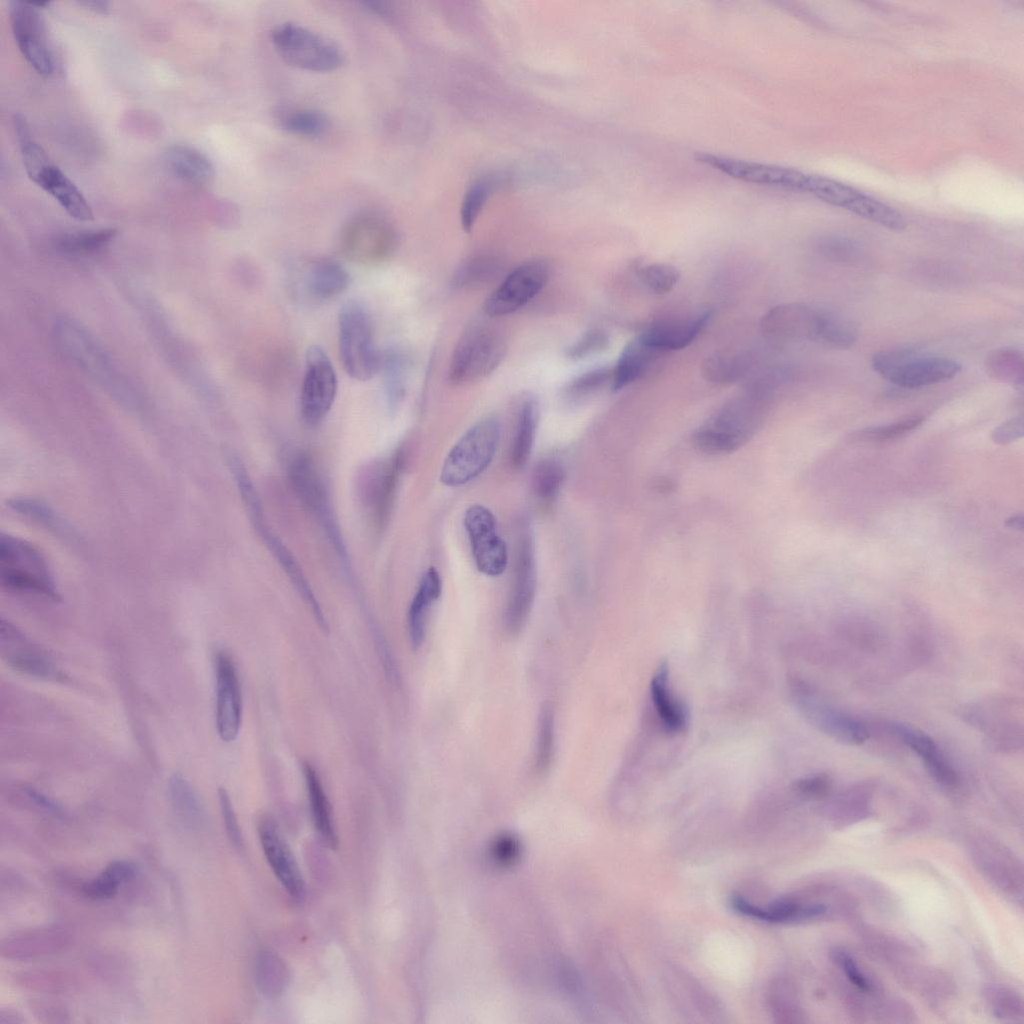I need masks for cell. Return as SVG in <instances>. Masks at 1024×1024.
Here are the masks:
<instances>
[{
	"mask_svg": "<svg viewBox=\"0 0 1024 1024\" xmlns=\"http://www.w3.org/2000/svg\"><path fill=\"white\" fill-rule=\"evenodd\" d=\"M50 194L60 206L79 221L93 219L92 209L78 187L53 163L33 181Z\"/></svg>",
	"mask_w": 1024,
	"mask_h": 1024,
	"instance_id": "484cf974",
	"label": "cell"
},
{
	"mask_svg": "<svg viewBox=\"0 0 1024 1024\" xmlns=\"http://www.w3.org/2000/svg\"><path fill=\"white\" fill-rule=\"evenodd\" d=\"M15 983L24 989L49 994L67 993L76 984L68 972L55 969L23 971L15 975Z\"/></svg>",
	"mask_w": 1024,
	"mask_h": 1024,
	"instance_id": "ab89813d",
	"label": "cell"
},
{
	"mask_svg": "<svg viewBox=\"0 0 1024 1024\" xmlns=\"http://www.w3.org/2000/svg\"><path fill=\"white\" fill-rule=\"evenodd\" d=\"M337 393V376L326 352L317 345L308 348L300 396L301 414L311 426L319 424L331 409Z\"/></svg>",
	"mask_w": 1024,
	"mask_h": 1024,
	"instance_id": "8fae6325",
	"label": "cell"
},
{
	"mask_svg": "<svg viewBox=\"0 0 1024 1024\" xmlns=\"http://www.w3.org/2000/svg\"><path fill=\"white\" fill-rule=\"evenodd\" d=\"M1023 435V417L1015 416L1001 425H999L992 432V439L998 444H1007L1012 442Z\"/></svg>",
	"mask_w": 1024,
	"mask_h": 1024,
	"instance_id": "9f6ffc18",
	"label": "cell"
},
{
	"mask_svg": "<svg viewBox=\"0 0 1024 1024\" xmlns=\"http://www.w3.org/2000/svg\"><path fill=\"white\" fill-rule=\"evenodd\" d=\"M290 478L300 498L319 516L333 542L341 540L332 518L325 487L313 463L306 456L295 458L290 464Z\"/></svg>",
	"mask_w": 1024,
	"mask_h": 1024,
	"instance_id": "d4e9b609",
	"label": "cell"
},
{
	"mask_svg": "<svg viewBox=\"0 0 1024 1024\" xmlns=\"http://www.w3.org/2000/svg\"><path fill=\"white\" fill-rule=\"evenodd\" d=\"M398 245L393 225L375 213H361L344 225L340 235L343 254L353 262L376 265L389 259Z\"/></svg>",
	"mask_w": 1024,
	"mask_h": 1024,
	"instance_id": "ba28073f",
	"label": "cell"
},
{
	"mask_svg": "<svg viewBox=\"0 0 1024 1024\" xmlns=\"http://www.w3.org/2000/svg\"><path fill=\"white\" fill-rule=\"evenodd\" d=\"M463 522L477 569L487 576L501 575L507 567L508 554L493 513L483 505H471Z\"/></svg>",
	"mask_w": 1024,
	"mask_h": 1024,
	"instance_id": "4fadbf2b",
	"label": "cell"
},
{
	"mask_svg": "<svg viewBox=\"0 0 1024 1024\" xmlns=\"http://www.w3.org/2000/svg\"><path fill=\"white\" fill-rule=\"evenodd\" d=\"M339 354L346 373L356 380H369L381 366L370 314L360 302H347L340 311Z\"/></svg>",
	"mask_w": 1024,
	"mask_h": 1024,
	"instance_id": "5b68a950",
	"label": "cell"
},
{
	"mask_svg": "<svg viewBox=\"0 0 1024 1024\" xmlns=\"http://www.w3.org/2000/svg\"><path fill=\"white\" fill-rule=\"evenodd\" d=\"M828 787L829 782L825 775L805 779L798 784V788L801 791L814 795L825 793L828 790Z\"/></svg>",
	"mask_w": 1024,
	"mask_h": 1024,
	"instance_id": "91938a15",
	"label": "cell"
},
{
	"mask_svg": "<svg viewBox=\"0 0 1024 1024\" xmlns=\"http://www.w3.org/2000/svg\"><path fill=\"white\" fill-rule=\"evenodd\" d=\"M302 769L314 825L326 845L336 848L338 846V837L334 827L331 806L319 775L308 762L303 763Z\"/></svg>",
	"mask_w": 1024,
	"mask_h": 1024,
	"instance_id": "4dcf8cb0",
	"label": "cell"
},
{
	"mask_svg": "<svg viewBox=\"0 0 1024 1024\" xmlns=\"http://www.w3.org/2000/svg\"><path fill=\"white\" fill-rule=\"evenodd\" d=\"M495 184L496 181L492 177H484L473 183L466 192L460 210V221L464 231L472 230Z\"/></svg>",
	"mask_w": 1024,
	"mask_h": 1024,
	"instance_id": "7dc6e473",
	"label": "cell"
},
{
	"mask_svg": "<svg viewBox=\"0 0 1024 1024\" xmlns=\"http://www.w3.org/2000/svg\"><path fill=\"white\" fill-rule=\"evenodd\" d=\"M695 159L739 180L790 190L804 191L808 176V174L793 168L709 153H698Z\"/></svg>",
	"mask_w": 1024,
	"mask_h": 1024,
	"instance_id": "d6986e66",
	"label": "cell"
},
{
	"mask_svg": "<svg viewBox=\"0 0 1024 1024\" xmlns=\"http://www.w3.org/2000/svg\"><path fill=\"white\" fill-rule=\"evenodd\" d=\"M115 235L116 230L112 228L66 233L56 239L55 245L67 254L87 255L104 248Z\"/></svg>",
	"mask_w": 1024,
	"mask_h": 1024,
	"instance_id": "b9f144b4",
	"label": "cell"
},
{
	"mask_svg": "<svg viewBox=\"0 0 1024 1024\" xmlns=\"http://www.w3.org/2000/svg\"><path fill=\"white\" fill-rule=\"evenodd\" d=\"M1023 356L1014 348L1005 347L991 351L987 358V371L991 377L1012 384L1023 390Z\"/></svg>",
	"mask_w": 1024,
	"mask_h": 1024,
	"instance_id": "60d3db41",
	"label": "cell"
},
{
	"mask_svg": "<svg viewBox=\"0 0 1024 1024\" xmlns=\"http://www.w3.org/2000/svg\"><path fill=\"white\" fill-rule=\"evenodd\" d=\"M501 436L497 418H484L471 426L447 454L440 481L460 487L479 476L492 462Z\"/></svg>",
	"mask_w": 1024,
	"mask_h": 1024,
	"instance_id": "7a4b0ae2",
	"label": "cell"
},
{
	"mask_svg": "<svg viewBox=\"0 0 1024 1024\" xmlns=\"http://www.w3.org/2000/svg\"><path fill=\"white\" fill-rule=\"evenodd\" d=\"M0 578L8 590L59 599L50 568L42 553L31 543L9 535L0 537Z\"/></svg>",
	"mask_w": 1024,
	"mask_h": 1024,
	"instance_id": "6da1fadb",
	"label": "cell"
},
{
	"mask_svg": "<svg viewBox=\"0 0 1024 1024\" xmlns=\"http://www.w3.org/2000/svg\"><path fill=\"white\" fill-rule=\"evenodd\" d=\"M262 850L274 875L290 898L301 902L305 897V884L295 861L275 821L263 817L258 824Z\"/></svg>",
	"mask_w": 1024,
	"mask_h": 1024,
	"instance_id": "7402d4cb",
	"label": "cell"
},
{
	"mask_svg": "<svg viewBox=\"0 0 1024 1024\" xmlns=\"http://www.w3.org/2000/svg\"><path fill=\"white\" fill-rule=\"evenodd\" d=\"M78 3L81 6H84L85 8H87L89 10H92V11H94L96 13L106 14L108 12V10H109V3L107 1H101V0H92V1H90V0H85V1H80Z\"/></svg>",
	"mask_w": 1024,
	"mask_h": 1024,
	"instance_id": "6125c7cd",
	"label": "cell"
},
{
	"mask_svg": "<svg viewBox=\"0 0 1024 1024\" xmlns=\"http://www.w3.org/2000/svg\"><path fill=\"white\" fill-rule=\"evenodd\" d=\"M668 668L660 665L652 677L650 694L655 711L666 730L675 733L687 724L685 708L671 694L668 685Z\"/></svg>",
	"mask_w": 1024,
	"mask_h": 1024,
	"instance_id": "d6a6232c",
	"label": "cell"
},
{
	"mask_svg": "<svg viewBox=\"0 0 1024 1024\" xmlns=\"http://www.w3.org/2000/svg\"><path fill=\"white\" fill-rule=\"evenodd\" d=\"M711 317L704 311L685 317H669L649 324L637 337L658 352L687 347L699 335Z\"/></svg>",
	"mask_w": 1024,
	"mask_h": 1024,
	"instance_id": "603a6c76",
	"label": "cell"
},
{
	"mask_svg": "<svg viewBox=\"0 0 1024 1024\" xmlns=\"http://www.w3.org/2000/svg\"><path fill=\"white\" fill-rule=\"evenodd\" d=\"M72 940L71 931L62 925L28 928L4 937L0 943V954L10 961H33L65 951Z\"/></svg>",
	"mask_w": 1024,
	"mask_h": 1024,
	"instance_id": "44dd1931",
	"label": "cell"
},
{
	"mask_svg": "<svg viewBox=\"0 0 1024 1024\" xmlns=\"http://www.w3.org/2000/svg\"><path fill=\"white\" fill-rule=\"evenodd\" d=\"M827 309L804 303H787L771 308L763 317L764 332L783 340L820 342Z\"/></svg>",
	"mask_w": 1024,
	"mask_h": 1024,
	"instance_id": "ffe728a7",
	"label": "cell"
},
{
	"mask_svg": "<svg viewBox=\"0 0 1024 1024\" xmlns=\"http://www.w3.org/2000/svg\"><path fill=\"white\" fill-rule=\"evenodd\" d=\"M612 369L599 367L575 377L569 381L564 389L565 396L572 399L586 397L606 384H611Z\"/></svg>",
	"mask_w": 1024,
	"mask_h": 1024,
	"instance_id": "681fc988",
	"label": "cell"
},
{
	"mask_svg": "<svg viewBox=\"0 0 1024 1024\" xmlns=\"http://www.w3.org/2000/svg\"><path fill=\"white\" fill-rule=\"evenodd\" d=\"M57 345L76 365L103 384H114L115 374L107 355L81 326L59 319L54 326Z\"/></svg>",
	"mask_w": 1024,
	"mask_h": 1024,
	"instance_id": "ac0fdd59",
	"label": "cell"
},
{
	"mask_svg": "<svg viewBox=\"0 0 1024 1024\" xmlns=\"http://www.w3.org/2000/svg\"><path fill=\"white\" fill-rule=\"evenodd\" d=\"M26 1020L22 1014L9 1007L0 1009V1024H23Z\"/></svg>",
	"mask_w": 1024,
	"mask_h": 1024,
	"instance_id": "94428289",
	"label": "cell"
},
{
	"mask_svg": "<svg viewBox=\"0 0 1024 1024\" xmlns=\"http://www.w3.org/2000/svg\"><path fill=\"white\" fill-rule=\"evenodd\" d=\"M234 479L237 483L238 489L241 492V496L246 503L251 519L253 523L264 539L267 547L272 551L275 558L281 564L283 569L290 577L294 586L302 596L306 604L310 607V610L317 621L320 629L324 633L329 632V626L327 620L315 598L312 590L310 589L300 567L296 563L293 555L286 549V547L275 537L267 528L263 522L262 509L258 495L253 487V483L250 480L245 469H238L234 473Z\"/></svg>",
	"mask_w": 1024,
	"mask_h": 1024,
	"instance_id": "30bf717a",
	"label": "cell"
},
{
	"mask_svg": "<svg viewBox=\"0 0 1024 1024\" xmlns=\"http://www.w3.org/2000/svg\"><path fill=\"white\" fill-rule=\"evenodd\" d=\"M564 478V467L557 459L541 460L535 466L532 476L535 495L543 503L553 502L561 490Z\"/></svg>",
	"mask_w": 1024,
	"mask_h": 1024,
	"instance_id": "7bdbcfd3",
	"label": "cell"
},
{
	"mask_svg": "<svg viewBox=\"0 0 1024 1024\" xmlns=\"http://www.w3.org/2000/svg\"><path fill=\"white\" fill-rule=\"evenodd\" d=\"M216 680V728L224 742L234 741L242 722V694L238 672L232 657L217 651L214 658Z\"/></svg>",
	"mask_w": 1024,
	"mask_h": 1024,
	"instance_id": "e0dca14e",
	"label": "cell"
},
{
	"mask_svg": "<svg viewBox=\"0 0 1024 1024\" xmlns=\"http://www.w3.org/2000/svg\"><path fill=\"white\" fill-rule=\"evenodd\" d=\"M1005 526L1015 530H1023V517L1014 515L1005 520Z\"/></svg>",
	"mask_w": 1024,
	"mask_h": 1024,
	"instance_id": "be15d7a7",
	"label": "cell"
},
{
	"mask_svg": "<svg viewBox=\"0 0 1024 1024\" xmlns=\"http://www.w3.org/2000/svg\"><path fill=\"white\" fill-rule=\"evenodd\" d=\"M548 277L549 267L543 261L534 260L519 265L486 298L484 312L490 317L514 313L544 288Z\"/></svg>",
	"mask_w": 1024,
	"mask_h": 1024,
	"instance_id": "7c38bea8",
	"label": "cell"
},
{
	"mask_svg": "<svg viewBox=\"0 0 1024 1024\" xmlns=\"http://www.w3.org/2000/svg\"><path fill=\"white\" fill-rule=\"evenodd\" d=\"M748 366L746 355L735 351H719L704 360L702 372L709 381L731 383L741 378Z\"/></svg>",
	"mask_w": 1024,
	"mask_h": 1024,
	"instance_id": "f35d334b",
	"label": "cell"
},
{
	"mask_svg": "<svg viewBox=\"0 0 1024 1024\" xmlns=\"http://www.w3.org/2000/svg\"><path fill=\"white\" fill-rule=\"evenodd\" d=\"M608 342L605 331L591 328L566 349V356L573 360L583 359L604 350Z\"/></svg>",
	"mask_w": 1024,
	"mask_h": 1024,
	"instance_id": "816d5d0a",
	"label": "cell"
},
{
	"mask_svg": "<svg viewBox=\"0 0 1024 1024\" xmlns=\"http://www.w3.org/2000/svg\"><path fill=\"white\" fill-rule=\"evenodd\" d=\"M539 418L535 398L527 396L520 404L513 442L510 449V463L515 469L525 467L532 452Z\"/></svg>",
	"mask_w": 1024,
	"mask_h": 1024,
	"instance_id": "836d02e7",
	"label": "cell"
},
{
	"mask_svg": "<svg viewBox=\"0 0 1024 1024\" xmlns=\"http://www.w3.org/2000/svg\"><path fill=\"white\" fill-rule=\"evenodd\" d=\"M660 352L635 338L622 350L612 368L611 388L619 391L639 379L650 367Z\"/></svg>",
	"mask_w": 1024,
	"mask_h": 1024,
	"instance_id": "1f68e13d",
	"label": "cell"
},
{
	"mask_svg": "<svg viewBox=\"0 0 1024 1024\" xmlns=\"http://www.w3.org/2000/svg\"><path fill=\"white\" fill-rule=\"evenodd\" d=\"M554 755V712L550 704H543L537 728V744L535 753V769L538 773H545L552 762Z\"/></svg>",
	"mask_w": 1024,
	"mask_h": 1024,
	"instance_id": "f6af8a7d",
	"label": "cell"
},
{
	"mask_svg": "<svg viewBox=\"0 0 1024 1024\" xmlns=\"http://www.w3.org/2000/svg\"><path fill=\"white\" fill-rule=\"evenodd\" d=\"M503 268L502 258L494 253H479L464 260L454 271L451 285L455 289L468 290L486 285L499 275Z\"/></svg>",
	"mask_w": 1024,
	"mask_h": 1024,
	"instance_id": "e575fe53",
	"label": "cell"
},
{
	"mask_svg": "<svg viewBox=\"0 0 1024 1024\" xmlns=\"http://www.w3.org/2000/svg\"><path fill=\"white\" fill-rule=\"evenodd\" d=\"M170 799L178 819L189 829H198L203 822V811L194 790L180 775L169 783Z\"/></svg>",
	"mask_w": 1024,
	"mask_h": 1024,
	"instance_id": "74e56055",
	"label": "cell"
},
{
	"mask_svg": "<svg viewBox=\"0 0 1024 1024\" xmlns=\"http://www.w3.org/2000/svg\"><path fill=\"white\" fill-rule=\"evenodd\" d=\"M836 961L839 962L846 976L855 986L863 991L869 990V983L848 955L837 952Z\"/></svg>",
	"mask_w": 1024,
	"mask_h": 1024,
	"instance_id": "6f0895ef",
	"label": "cell"
},
{
	"mask_svg": "<svg viewBox=\"0 0 1024 1024\" xmlns=\"http://www.w3.org/2000/svg\"><path fill=\"white\" fill-rule=\"evenodd\" d=\"M796 693L801 709L822 732L848 744H860L869 737L862 722L818 702L806 687H799Z\"/></svg>",
	"mask_w": 1024,
	"mask_h": 1024,
	"instance_id": "cb8c5ba5",
	"label": "cell"
},
{
	"mask_svg": "<svg viewBox=\"0 0 1024 1024\" xmlns=\"http://www.w3.org/2000/svg\"><path fill=\"white\" fill-rule=\"evenodd\" d=\"M29 1009L41 1022L65 1023L69 1021L67 1009L59 1003L44 999H32Z\"/></svg>",
	"mask_w": 1024,
	"mask_h": 1024,
	"instance_id": "11a10c76",
	"label": "cell"
},
{
	"mask_svg": "<svg viewBox=\"0 0 1024 1024\" xmlns=\"http://www.w3.org/2000/svg\"><path fill=\"white\" fill-rule=\"evenodd\" d=\"M170 171L182 181L195 186L209 185L215 176L210 159L198 149L182 144L170 146L165 152Z\"/></svg>",
	"mask_w": 1024,
	"mask_h": 1024,
	"instance_id": "f546056e",
	"label": "cell"
},
{
	"mask_svg": "<svg viewBox=\"0 0 1024 1024\" xmlns=\"http://www.w3.org/2000/svg\"><path fill=\"white\" fill-rule=\"evenodd\" d=\"M762 406L756 396H742L724 404L694 435L697 446L710 454L730 452L756 430Z\"/></svg>",
	"mask_w": 1024,
	"mask_h": 1024,
	"instance_id": "3957f363",
	"label": "cell"
},
{
	"mask_svg": "<svg viewBox=\"0 0 1024 1024\" xmlns=\"http://www.w3.org/2000/svg\"><path fill=\"white\" fill-rule=\"evenodd\" d=\"M218 798L221 809V814L228 838L237 848L242 847V835L241 830L232 806L230 796L225 788L220 787L218 789Z\"/></svg>",
	"mask_w": 1024,
	"mask_h": 1024,
	"instance_id": "db71d44e",
	"label": "cell"
},
{
	"mask_svg": "<svg viewBox=\"0 0 1024 1024\" xmlns=\"http://www.w3.org/2000/svg\"><path fill=\"white\" fill-rule=\"evenodd\" d=\"M804 192L887 229L901 231L906 226L903 216L891 206L835 179L808 174Z\"/></svg>",
	"mask_w": 1024,
	"mask_h": 1024,
	"instance_id": "9c48e42d",
	"label": "cell"
},
{
	"mask_svg": "<svg viewBox=\"0 0 1024 1024\" xmlns=\"http://www.w3.org/2000/svg\"><path fill=\"white\" fill-rule=\"evenodd\" d=\"M924 421L925 417L916 415L889 425L872 427L858 431L855 434V437L876 441L890 440L915 430Z\"/></svg>",
	"mask_w": 1024,
	"mask_h": 1024,
	"instance_id": "f907efd6",
	"label": "cell"
},
{
	"mask_svg": "<svg viewBox=\"0 0 1024 1024\" xmlns=\"http://www.w3.org/2000/svg\"><path fill=\"white\" fill-rule=\"evenodd\" d=\"M871 363L881 377L908 389L951 380L961 371V365L951 358L920 355L909 349L878 352Z\"/></svg>",
	"mask_w": 1024,
	"mask_h": 1024,
	"instance_id": "8992f818",
	"label": "cell"
},
{
	"mask_svg": "<svg viewBox=\"0 0 1024 1024\" xmlns=\"http://www.w3.org/2000/svg\"><path fill=\"white\" fill-rule=\"evenodd\" d=\"M12 32L17 46L31 67L42 76L53 72V59L39 9L31 2L9 3Z\"/></svg>",
	"mask_w": 1024,
	"mask_h": 1024,
	"instance_id": "9a60e30c",
	"label": "cell"
},
{
	"mask_svg": "<svg viewBox=\"0 0 1024 1024\" xmlns=\"http://www.w3.org/2000/svg\"><path fill=\"white\" fill-rule=\"evenodd\" d=\"M536 578L533 539L530 531L524 529L519 536L514 580L504 615L509 635L518 634L527 621L534 603Z\"/></svg>",
	"mask_w": 1024,
	"mask_h": 1024,
	"instance_id": "5bb4252c",
	"label": "cell"
},
{
	"mask_svg": "<svg viewBox=\"0 0 1024 1024\" xmlns=\"http://www.w3.org/2000/svg\"><path fill=\"white\" fill-rule=\"evenodd\" d=\"M401 457V454H397L391 461L377 467L374 476L368 479L367 488H364V497L380 519L385 517L389 510L402 463Z\"/></svg>",
	"mask_w": 1024,
	"mask_h": 1024,
	"instance_id": "d590c367",
	"label": "cell"
},
{
	"mask_svg": "<svg viewBox=\"0 0 1024 1024\" xmlns=\"http://www.w3.org/2000/svg\"><path fill=\"white\" fill-rule=\"evenodd\" d=\"M389 404L395 407L405 393L406 360L398 351L390 350L382 359Z\"/></svg>",
	"mask_w": 1024,
	"mask_h": 1024,
	"instance_id": "c3c4849f",
	"label": "cell"
},
{
	"mask_svg": "<svg viewBox=\"0 0 1024 1024\" xmlns=\"http://www.w3.org/2000/svg\"><path fill=\"white\" fill-rule=\"evenodd\" d=\"M279 124L291 134L315 137L325 132L328 120L323 113L315 109L295 108L282 113Z\"/></svg>",
	"mask_w": 1024,
	"mask_h": 1024,
	"instance_id": "ee69618b",
	"label": "cell"
},
{
	"mask_svg": "<svg viewBox=\"0 0 1024 1024\" xmlns=\"http://www.w3.org/2000/svg\"><path fill=\"white\" fill-rule=\"evenodd\" d=\"M441 592L440 574L434 567H430L419 583L407 614L409 641L411 648L415 651L424 642L430 606L440 597Z\"/></svg>",
	"mask_w": 1024,
	"mask_h": 1024,
	"instance_id": "4316f807",
	"label": "cell"
},
{
	"mask_svg": "<svg viewBox=\"0 0 1024 1024\" xmlns=\"http://www.w3.org/2000/svg\"><path fill=\"white\" fill-rule=\"evenodd\" d=\"M105 870L120 884L133 879L137 871L134 863L128 860H114L105 867Z\"/></svg>",
	"mask_w": 1024,
	"mask_h": 1024,
	"instance_id": "680465c9",
	"label": "cell"
},
{
	"mask_svg": "<svg viewBox=\"0 0 1024 1024\" xmlns=\"http://www.w3.org/2000/svg\"><path fill=\"white\" fill-rule=\"evenodd\" d=\"M891 731L923 759L935 780L947 786L958 783L956 771L929 736L899 724L892 725Z\"/></svg>",
	"mask_w": 1024,
	"mask_h": 1024,
	"instance_id": "f1b7e54d",
	"label": "cell"
},
{
	"mask_svg": "<svg viewBox=\"0 0 1024 1024\" xmlns=\"http://www.w3.org/2000/svg\"><path fill=\"white\" fill-rule=\"evenodd\" d=\"M271 40L280 57L299 69L329 72L338 69L344 61L334 43L295 23L275 27Z\"/></svg>",
	"mask_w": 1024,
	"mask_h": 1024,
	"instance_id": "52a82bcc",
	"label": "cell"
},
{
	"mask_svg": "<svg viewBox=\"0 0 1024 1024\" xmlns=\"http://www.w3.org/2000/svg\"><path fill=\"white\" fill-rule=\"evenodd\" d=\"M121 884L105 869L96 878L85 882L82 893L93 900H108L113 898Z\"/></svg>",
	"mask_w": 1024,
	"mask_h": 1024,
	"instance_id": "f5cc1de1",
	"label": "cell"
},
{
	"mask_svg": "<svg viewBox=\"0 0 1024 1024\" xmlns=\"http://www.w3.org/2000/svg\"><path fill=\"white\" fill-rule=\"evenodd\" d=\"M7 505L14 512L41 525L58 537L74 536L67 523L46 503L27 497L10 499Z\"/></svg>",
	"mask_w": 1024,
	"mask_h": 1024,
	"instance_id": "8d00e7d4",
	"label": "cell"
},
{
	"mask_svg": "<svg viewBox=\"0 0 1024 1024\" xmlns=\"http://www.w3.org/2000/svg\"><path fill=\"white\" fill-rule=\"evenodd\" d=\"M349 275L344 267L333 259L318 258L311 261L303 276L305 292L314 300H328L341 294L348 287Z\"/></svg>",
	"mask_w": 1024,
	"mask_h": 1024,
	"instance_id": "83f0119b",
	"label": "cell"
},
{
	"mask_svg": "<svg viewBox=\"0 0 1024 1024\" xmlns=\"http://www.w3.org/2000/svg\"><path fill=\"white\" fill-rule=\"evenodd\" d=\"M506 345L498 330L486 323H475L459 338L448 368L453 384H466L492 373L502 362Z\"/></svg>",
	"mask_w": 1024,
	"mask_h": 1024,
	"instance_id": "277c9868",
	"label": "cell"
},
{
	"mask_svg": "<svg viewBox=\"0 0 1024 1024\" xmlns=\"http://www.w3.org/2000/svg\"><path fill=\"white\" fill-rule=\"evenodd\" d=\"M0 649L3 660L14 670L39 679L64 682L65 674L45 652L9 621L1 620Z\"/></svg>",
	"mask_w": 1024,
	"mask_h": 1024,
	"instance_id": "2e32d148",
	"label": "cell"
},
{
	"mask_svg": "<svg viewBox=\"0 0 1024 1024\" xmlns=\"http://www.w3.org/2000/svg\"><path fill=\"white\" fill-rule=\"evenodd\" d=\"M638 280L650 291L663 294L673 289L680 279L679 270L666 263H639L634 266Z\"/></svg>",
	"mask_w": 1024,
	"mask_h": 1024,
	"instance_id": "bcb514c9",
	"label": "cell"
}]
</instances>
